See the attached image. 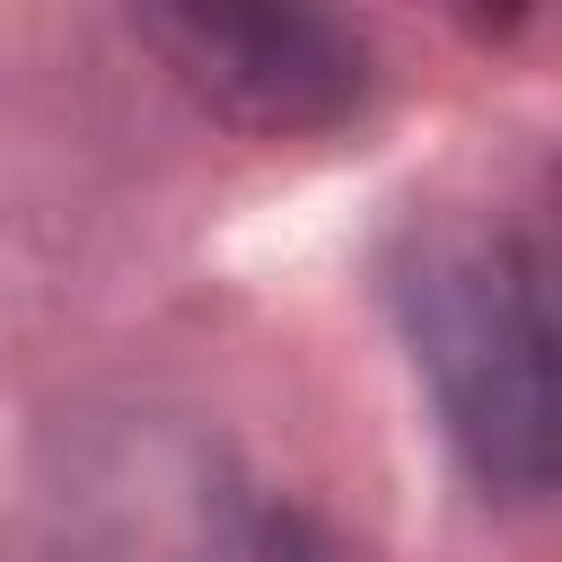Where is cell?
I'll list each match as a JSON object with an SVG mask.
<instances>
[{
  "label": "cell",
  "instance_id": "6da1fadb",
  "mask_svg": "<svg viewBox=\"0 0 562 562\" xmlns=\"http://www.w3.org/2000/svg\"><path fill=\"white\" fill-rule=\"evenodd\" d=\"M386 307L465 483L483 501L536 509L562 474L544 237L509 211H422L386 255Z\"/></svg>",
  "mask_w": 562,
  "mask_h": 562
},
{
  "label": "cell",
  "instance_id": "7a4b0ae2",
  "mask_svg": "<svg viewBox=\"0 0 562 562\" xmlns=\"http://www.w3.org/2000/svg\"><path fill=\"white\" fill-rule=\"evenodd\" d=\"M149 53H167V70L237 132L255 140H299V132H334L369 105L378 88V53L351 18L334 9H220V0H176V9H140L132 18Z\"/></svg>",
  "mask_w": 562,
  "mask_h": 562
}]
</instances>
